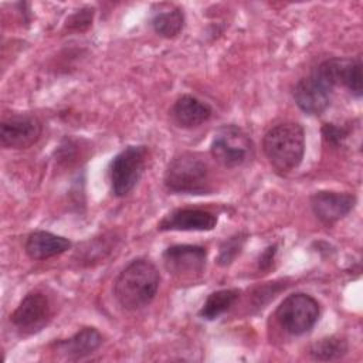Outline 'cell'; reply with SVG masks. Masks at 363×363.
<instances>
[{
    "instance_id": "10",
    "label": "cell",
    "mask_w": 363,
    "mask_h": 363,
    "mask_svg": "<svg viewBox=\"0 0 363 363\" xmlns=\"http://www.w3.org/2000/svg\"><path fill=\"white\" fill-rule=\"evenodd\" d=\"M166 271L177 278H194L206 268L207 250L194 244H174L162 255Z\"/></svg>"
},
{
    "instance_id": "24",
    "label": "cell",
    "mask_w": 363,
    "mask_h": 363,
    "mask_svg": "<svg viewBox=\"0 0 363 363\" xmlns=\"http://www.w3.org/2000/svg\"><path fill=\"white\" fill-rule=\"evenodd\" d=\"M277 251H278V247L274 244V245H268L261 254H259V258H258V269L259 271H268L271 269L274 261H275V255H277Z\"/></svg>"
},
{
    "instance_id": "11",
    "label": "cell",
    "mask_w": 363,
    "mask_h": 363,
    "mask_svg": "<svg viewBox=\"0 0 363 363\" xmlns=\"http://www.w3.org/2000/svg\"><path fill=\"white\" fill-rule=\"evenodd\" d=\"M316 71L333 86H345L347 91L360 98L363 92V75L360 58H328L322 61Z\"/></svg>"
},
{
    "instance_id": "13",
    "label": "cell",
    "mask_w": 363,
    "mask_h": 363,
    "mask_svg": "<svg viewBox=\"0 0 363 363\" xmlns=\"http://www.w3.org/2000/svg\"><path fill=\"white\" fill-rule=\"evenodd\" d=\"M217 216L203 208H176L167 213L157 224L159 231H211Z\"/></svg>"
},
{
    "instance_id": "5",
    "label": "cell",
    "mask_w": 363,
    "mask_h": 363,
    "mask_svg": "<svg viewBox=\"0 0 363 363\" xmlns=\"http://www.w3.org/2000/svg\"><path fill=\"white\" fill-rule=\"evenodd\" d=\"M210 153L224 167H238L248 163L254 156L251 138L237 125H223L213 136Z\"/></svg>"
},
{
    "instance_id": "14",
    "label": "cell",
    "mask_w": 363,
    "mask_h": 363,
    "mask_svg": "<svg viewBox=\"0 0 363 363\" xmlns=\"http://www.w3.org/2000/svg\"><path fill=\"white\" fill-rule=\"evenodd\" d=\"M104 342L102 335L95 328L86 326L79 329L68 339H61L52 343L55 352L64 356L68 360H79L101 347Z\"/></svg>"
},
{
    "instance_id": "12",
    "label": "cell",
    "mask_w": 363,
    "mask_h": 363,
    "mask_svg": "<svg viewBox=\"0 0 363 363\" xmlns=\"http://www.w3.org/2000/svg\"><path fill=\"white\" fill-rule=\"evenodd\" d=\"M356 204V196L346 191L319 190L311 196V208L325 225H333L346 217Z\"/></svg>"
},
{
    "instance_id": "15",
    "label": "cell",
    "mask_w": 363,
    "mask_h": 363,
    "mask_svg": "<svg viewBox=\"0 0 363 363\" xmlns=\"http://www.w3.org/2000/svg\"><path fill=\"white\" fill-rule=\"evenodd\" d=\"M71 241L50 231L37 230L28 234L24 250L31 259H48L64 254L71 248Z\"/></svg>"
},
{
    "instance_id": "16",
    "label": "cell",
    "mask_w": 363,
    "mask_h": 363,
    "mask_svg": "<svg viewBox=\"0 0 363 363\" xmlns=\"http://www.w3.org/2000/svg\"><path fill=\"white\" fill-rule=\"evenodd\" d=\"M213 115L208 104L197 99L193 95H182L176 99L172 108V116L180 128L191 129L207 122Z\"/></svg>"
},
{
    "instance_id": "3",
    "label": "cell",
    "mask_w": 363,
    "mask_h": 363,
    "mask_svg": "<svg viewBox=\"0 0 363 363\" xmlns=\"http://www.w3.org/2000/svg\"><path fill=\"white\" fill-rule=\"evenodd\" d=\"M163 183L173 194H208L211 191V169L199 153L183 152L167 164Z\"/></svg>"
},
{
    "instance_id": "4",
    "label": "cell",
    "mask_w": 363,
    "mask_h": 363,
    "mask_svg": "<svg viewBox=\"0 0 363 363\" xmlns=\"http://www.w3.org/2000/svg\"><path fill=\"white\" fill-rule=\"evenodd\" d=\"M149 150L143 145H130L116 153L108 167L111 191L116 197L128 196L142 179Z\"/></svg>"
},
{
    "instance_id": "18",
    "label": "cell",
    "mask_w": 363,
    "mask_h": 363,
    "mask_svg": "<svg viewBox=\"0 0 363 363\" xmlns=\"http://www.w3.org/2000/svg\"><path fill=\"white\" fill-rule=\"evenodd\" d=\"M150 26L153 31L164 38L177 37L184 27V14L182 9L172 4H160L153 10Z\"/></svg>"
},
{
    "instance_id": "22",
    "label": "cell",
    "mask_w": 363,
    "mask_h": 363,
    "mask_svg": "<svg viewBox=\"0 0 363 363\" xmlns=\"http://www.w3.org/2000/svg\"><path fill=\"white\" fill-rule=\"evenodd\" d=\"M94 16H95V9L85 6L79 10H77L74 14H71L67 18L65 28L68 31H85L92 26Z\"/></svg>"
},
{
    "instance_id": "6",
    "label": "cell",
    "mask_w": 363,
    "mask_h": 363,
    "mask_svg": "<svg viewBox=\"0 0 363 363\" xmlns=\"http://www.w3.org/2000/svg\"><path fill=\"white\" fill-rule=\"evenodd\" d=\"M319 315L320 306L318 301L305 292L288 295L275 311L279 326L294 336L308 333L318 322Z\"/></svg>"
},
{
    "instance_id": "8",
    "label": "cell",
    "mask_w": 363,
    "mask_h": 363,
    "mask_svg": "<svg viewBox=\"0 0 363 363\" xmlns=\"http://www.w3.org/2000/svg\"><path fill=\"white\" fill-rule=\"evenodd\" d=\"M333 86L313 68V71L299 79L294 88V101L298 108L308 115L323 113L332 101Z\"/></svg>"
},
{
    "instance_id": "20",
    "label": "cell",
    "mask_w": 363,
    "mask_h": 363,
    "mask_svg": "<svg viewBox=\"0 0 363 363\" xmlns=\"http://www.w3.org/2000/svg\"><path fill=\"white\" fill-rule=\"evenodd\" d=\"M349 350L347 340L343 336H328L313 342L309 346V356L319 362H333L346 356Z\"/></svg>"
},
{
    "instance_id": "17",
    "label": "cell",
    "mask_w": 363,
    "mask_h": 363,
    "mask_svg": "<svg viewBox=\"0 0 363 363\" xmlns=\"http://www.w3.org/2000/svg\"><path fill=\"white\" fill-rule=\"evenodd\" d=\"M118 240L119 238L115 233H105L102 235L94 237L78 247L74 259H77L79 265L85 267L101 262L112 252V250L116 247Z\"/></svg>"
},
{
    "instance_id": "1",
    "label": "cell",
    "mask_w": 363,
    "mask_h": 363,
    "mask_svg": "<svg viewBox=\"0 0 363 363\" xmlns=\"http://www.w3.org/2000/svg\"><path fill=\"white\" fill-rule=\"evenodd\" d=\"M159 284L160 274L156 265L146 258H136L116 277L113 295L123 309L139 311L155 299Z\"/></svg>"
},
{
    "instance_id": "19",
    "label": "cell",
    "mask_w": 363,
    "mask_h": 363,
    "mask_svg": "<svg viewBox=\"0 0 363 363\" xmlns=\"http://www.w3.org/2000/svg\"><path fill=\"white\" fill-rule=\"evenodd\" d=\"M238 296L240 289L237 288L214 291L204 301L201 309L199 311V316L206 320H214L224 312H227L235 303Z\"/></svg>"
},
{
    "instance_id": "7",
    "label": "cell",
    "mask_w": 363,
    "mask_h": 363,
    "mask_svg": "<svg viewBox=\"0 0 363 363\" xmlns=\"http://www.w3.org/2000/svg\"><path fill=\"white\" fill-rule=\"evenodd\" d=\"M51 302L40 291L28 292L10 316L13 326L23 336H30L43 330L51 320Z\"/></svg>"
},
{
    "instance_id": "2",
    "label": "cell",
    "mask_w": 363,
    "mask_h": 363,
    "mask_svg": "<svg viewBox=\"0 0 363 363\" xmlns=\"http://www.w3.org/2000/svg\"><path fill=\"white\" fill-rule=\"evenodd\" d=\"M262 150L279 174L294 172L302 163L305 153L303 128L296 122H282L272 126L264 135Z\"/></svg>"
},
{
    "instance_id": "21",
    "label": "cell",
    "mask_w": 363,
    "mask_h": 363,
    "mask_svg": "<svg viewBox=\"0 0 363 363\" xmlns=\"http://www.w3.org/2000/svg\"><path fill=\"white\" fill-rule=\"evenodd\" d=\"M247 238H248V234L244 231L235 233V234L230 235L228 238H225L218 247V254H217L216 262L220 267H228L230 264H233L234 259L241 254Z\"/></svg>"
},
{
    "instance_id": "9",
    "label": "cell",
    "mask_w": 363,
    "mask_h": 363,
    "mask_svg": "<svg viewBox=\"0 0 363 363\" xmlns=\"http://www.w3.org/2000/svg\"><path fill=\"white\" fill-rule=\"evenodd\" d=\"M41 122L31 113H11L1 119L0 143L6 149H28L41 136Z\"/></svg>"
},
{
    "instance_id": "23",
    "label": "cell",
    "mask_w": 363,
    "mask_h": 363,
    "mask_svg": "<svg viewBox=\"0 0 363 363\" xmlns=\"http://www.w3.org/2000/svg\"><path fill=\"white\" fill-rule=\"evenodd\" d=\"M323 140L333 147H339L345 143V140L349 138L350 129L343 126V125H336V123H325L320 129Z\"/></svg>"
}]
</instances>
